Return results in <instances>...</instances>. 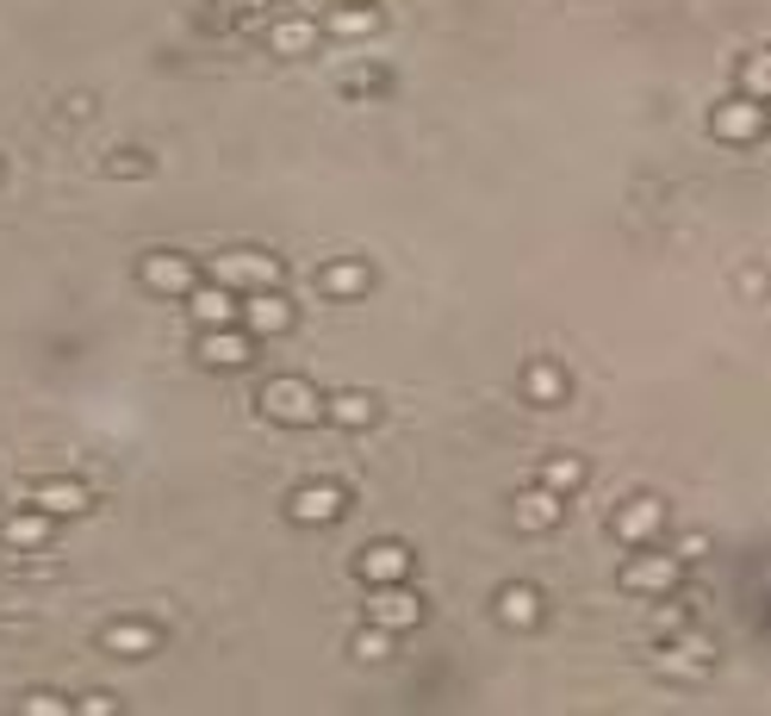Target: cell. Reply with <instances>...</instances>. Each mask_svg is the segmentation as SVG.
Listing matches in <instances>:
<instances>
[{
    "label": "cell",
    "instance_id": "6da1fadb",
    "mask_svg": "<svg viewBox=\"0 0 771 716\" xmlns=\"http://www.w3.org/2000/svg\"><path fill=\"white\" fill-rule=\"evenodd\" d=\"M262 412H268L274 424H312V417H324V399L305 381H268L262 386Z\"/></svg>",
    "mask_w": 771,
    "mask_h": 716
},
{
    "label": "cell",
    "instance_id": "7a4b0ae2",
    "mask_svg": "<svg viewBox=\"0 0 771 716\" xmlns=\"http://www.w3.org/2000/svg\"><path fill=\"white\" fill-rule=\"evenodd\" d=\"M274 262L268 255H255V250H231V255H219V286H255V293H262V286H274Z\"/></svg>",
    "mask_w": 771,
    "mask_h": 716
},
{
    "label": "cell",
    "instance_id": "3957f363",
    "mask_svg": "<svg viewBox=\"0 0 771 716\" xmlns=\"http://www.w3.org/2000/svg\"><path fill=\"white\" fill-rule=\"evenodd\" d=\"M666 524V505L660 498H629V505L616 511V536L622 542H653Z\"/></svg>",
    "mask_w": 771,
    "mask_h": 716
},
{
    "label": "cell",
    "instance_id": "277c9868",
    "mask_svg": "<svg viewBox=\"0 0 771 716\" xmlns=\"http://www.w3.org/2000/svg\"><path fill=\"white\" fill-rule=\"evenodd\" d=\"M759 131H765V107L759 100H728L716 112V138H728V143H753Z\"/></svg>",
    "mask_w": 771,
    "mask_h": 716
},
{
    "label": "cell",
    "instance_id": "5b68a950",
    "mask_svg": "<svg viewBox=\"0 0 771 716\" xmlns=\"http://www.w3.org/2000/svg\"><path fill=\"white\" fill-rule=\"evenodd\" d=\"M672 579H678V561L672 555H641V561L622 567V586H629V592H653V598L672 592Z\"/></svg>",
    "mask_w": 771,
    "mask_h": 716
},
{
    "label": "cell",
    "instance_id": "8992f818",
    "mask_svg": "<svg viewBox=\"0 0 771 716\" xmlns=\"http://www.w3.org/2000/svg\"><path fill=\"white\" fill-rule=\"evenodd\" d=\"M417 617H424V605H417L405 586H379L374 592V623L379 629H410Z\"/></svg>",
    "mask_w": 771,
    "mask_h": 716
},
{
    "label": "cell",
    "instance_id": "52a82bcc",
    "mask_svg": "<svg viewBox=\"0 0 771 716\" xmlns=\"http://www.w3.org/2000/svg\"><path fill=\"white\" fill-rule=\"evenodd\" d=\"M200 355H205L212 367H243V362H250V336H236L231 324H219V331H205Z\"/></svg>",
    "mask_w": 771,
    "mask_h": 716
},
{
    "label": "cell",
    "instance_id": "ba28073f",
    "mask_svg": "<svg viewBox=\"0 0 771 716\" xmlns=\"http://www.w3.org/2000/svg\"><path fill=\"white\" fill-rule=\"evenodd\" d=\"M405 567H410V555L398 548V542H374L362 555V573L374 579V586H393V579H405Z\"/></svg>",
    "mask_w": 771,
    "mask_h": 716
},
{
    "label": "cell",
    "instance_id": "9c48e42d",
    "mask_svg": "<svg viewBox=\"0 0 771 716\" xmlns=\"http://www.w3.org/2000/svg\"><path fill=\"white\" fill-rule=\"evenodd\" d=\"M143 281L156 286V293H187L193 262H181V255H150V262H143Z\"/></svg>",
    "mask_w": 771,
    "mask_h": 716
},
{
    "label": "cell",
    "instance_id": "30bf717a",
    "mask_svg": "<svg viewBox=\"0 0 771 716\" xmlns=\"http://www.w3.org/2000/svg\"><path fill=\"white\" fill-rule=\"evenodd\" d=\"M336 511H343V493H336V486H305V493L293 498V517H300V524H331Z\"/></svg>",
    "mask_w": 771,
    "mask_h": 716
},
{
    "label": "cell",
    "instance_id": "8fae6325",
    "mask_svg": "<svg viewBox=\"0 0 771 716\" xmlns=\"http://www.w3.org/2000/svg\"><path fill=\"white\" fill-rule=\"evenodd\" d=\"M38 511L44 517H69V511H81L88 505V486H75V480H50V486H38Z\"/></svg>",
    "mask_w": 771,
    "mask_h": 716
},
{
    "label": "cell",
    "instance_id": "7c38bea8",
    "mask_svg": "<svg viewBox=\"0 0 771 716\" xmlns=\"http://www.w3.org/2000/svg\"><path fill=\"white\" fill-rule=\"evenodd\" d=\"M193 319L205 324V331H219V324L236 319V300H231V286H200L193 293Z\"/></svg>",
    "mask_w": 771,
    "mask_h": 716
},
{
    "label": "cell",
    "instance_id": "4fadbf2b",
    "mask_svg": "<svg viewBox=\"0 0 771 716\" xmlns=\"http://www.w3.org/2000/svg\"><path fill=\"white\" fill-rule=\"evenodd\" d=\"M286 324H293V305H286V300H274L268 286H262V293L250 300V331L274 336V331H286Z\"/></svg>",
    "mask_w": 771,
    "mask_h": 716
},
{
    "label": "cell",
    "instance_id": "5bb4252c",
    "mask_svg": "<svg viewBox=\"0 0 771 716\" xmlns=\"http://www.w3.org/2000/svg\"><path fill=\"white\" fill-rule=\"evenodd\" d=\"M498 617L510 623V629H529V623L541 617V598H536L529 586H510V592L498 598Z\"/></svg>",
    "mask_w": 771,
    "mask_h": 716
},
{
    "label": "cell",
    "instance_id": "9a60e30c",
    "mask_svg": "<svg viewBox=\"0 0 771 716\" xmlns=\"http://www.w3.org/2000/svg\"><path fill=\"white\" fill-rule=\"evenodd\" d=\"M554 517H560V498H554V493H523L517 498V524L523 530H548Z\"/></svg>",
    "mask_w": 771,
    "mask_h": 716
},
{
    "label": "cell",
    "instance_id": "2e32d148",
    "mask_svg": "<svg viewBox=\"0 0 771 716\" xmlns=\"http://www.w3.org/2000/svg\"><path fill=\"white\" fill-rule=\"evenodd\" d=\"M523 386H529V399H536V405H554V399L567 393L560 367H548V362H536V367H529V374H523Z\"/></svg>",
    "mask_w": 771,
    "mask_h": 716
},
{
    "label": "cell",
    "instance_id": "e0dca14e",
    "mask_svg": "<svg viewBox=\"0 0 771 716\" xmlns=\"http://www.w3.org/2000/svg\"><path fill=\"white\" fill-rule=\"evenodd\" d=\"M106 648L112 654H150V648H156V636H150L143 623H119V629H106Z\"/></svg>",
    "mask_w": 771,
    "mask_h": 716
},
{
    "label": "cell",
    "instance_id": "ac0fdd59",
    "mask_svg": "<svg viewBox=\"0 0 771 716\" xmlns=\"http://www.w3.org/2000/svg\"><path fill=\"white\" fill-rule=\"evenodd\" d=\"M324 286L343 293V300H355V293L367 286V269H362V262H331V269H324Z\"/></svg>",
    "mask_w": 771,
    "mask_h": 716
},
{
    "label": "cell",
    "instance_id": "d6986e66",
    "mask_svg": "<svg viewBox=\"0 0 771 716\" xmlns=\"http://www.w3.org/2000/svg\"><path fill=\"white\" fill-rule=\"evenodd\" d=\"M317 38V26H305V19H286V26H274V50H286V57H305Z\"/></svg>",
    "mask_w": 771,
    "mask_h": 716
},
{
    "label": "cell",
    "instance_id": "ffe728a7",
    "mask_svg": "<svg viewBox=\"0 0 771 716\" xmlns=\"http://www.w3.org/2000/svg\"><path fill=\"white\" fill-rule=\"evenodd\" d=\"M331 417H336V424L362 430V424H374V399H367V393H343V399H331Z\"/></svg>",
    "mask_w": 771,
    "mask_h": 716
},
{
    "label": "cell",
    "instance_id": "44dd1931",
    "mask_svg": "<svg viewBox=\"0 0 771 716\" xmlns=\"http://www.w3.org/2000/svg\"><path fill=\"white\" fill-rule=\"evenodd\" d=\"M44 536H50L44 511H32V517H13V524H7V542H13V548H38Z\"/></svg>",
    "mask_w": 771,
    "mask_h": 716
},
{
    "label": "cell",
    "instance_id": "7402d4cb",
    "mask_svg": "<svg viewBox=\"0 0 771 716\" xmlns=\"http://www.w3.org/2000/svg\"><path fill=\"white\" fill-rule=\"evenodd\" d=\"M355 654H362V660H386V654H393V629H362V636H355Z\"/></svg>",
    "mask_w": 771,
    "mask_h": 716
},
{
    "label": "cell",
    "instance_id": "603a6c76",
    "mask_svg": "<svg viewBox=\"0 0 771 716\" xmlns=\"http://www.w3.org/2000/svg\"><path fill=\"white\" fill-rule=\"evenodd\" d=\"M747 94H753V100H771V50H759L753 63H747Z\"/></svg>",
    "mask_w": 771,
    "mask_h": 716
},
{
    "label": "cell",
    "instance_id": "cb8c5ba5",
    "mask_svg": "<svg viewBox=\"0 0 771 716\" xmlns=\"http://www.w3.org/2000/svg\"><path fill=\"white\" fill-rule=\"evenodd\" d=\"M336 32H343V38L374 32V13H367V7H348V13H336Z\"/></svg>",
    "mask_w": 771,
    "mask_h": 716
},
{
    "label": "cell",
    "instance_id": "d4e9b609",
    "mask_svg": "<svg viewBox=\"0 0 771 716\" xmlns=\"http://www.w3.org/2000/svg\"><path fill=\"white\" fill-rule=\"evenodd\" d=\"M572 480H579V462H554L548 467V486H554V493H567Z\"/></svg>",
    "mask_w": 771,
    "mask_h": 716
}]
</instances>
